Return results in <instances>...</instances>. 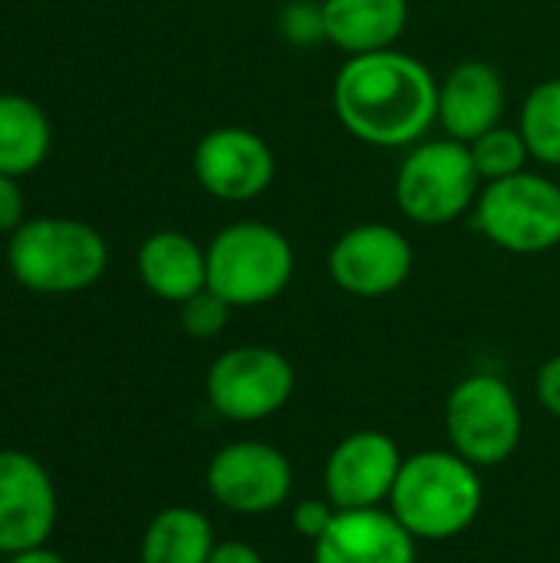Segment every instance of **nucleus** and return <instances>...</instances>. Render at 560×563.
Returning <instances> with one entry per match:
<instances>
[{"instance_id": "nucleus-12", "label": "nucleus", "mask_w": 560, "mask_h": 563, "mask_svg": "<svg viewBox=\"0 0 560 563\" xmlns=\"http://www.w3.org/2000/svg\"><path fill=\"white\" fill-rule=\"evenodd\" d=\"M406 455L380 429H360L340 439L323 465V488L337 511L383 508L396 488Z\"/></svg>"}, {"instance_id": "nucleus-22", "label": "nucleus", "mask_w": 560, "mask_h": 563, "mask_svg": "<svg viewBox=\"0 0 560 563\" xmlns=\"http://www.w3.org/2000/svg\"><path fill=\"white\" fill-rule=\"evenodd\" d=\"M231 310L234 307L224 297H218L215 290L205 287L195 297H188L185 303H178V323L191 340H215L224 333Z\"/></svg>"}, {"instance_id": "nucleus-27", "label": "nucleus", "mask_w": 560, "mask_h": 563, "mask_svg": "<svg viewBox=\"0 0 560 563\" xmlns=\"http://www.w3.org/2000/svg\"><path fill=\"white\" fill-rule=\"evenodd\" d=\"M208 563H264V558L248 541H218Z\"/></svg>"}, {"instance_id": "nucleus-19", "label": "nucleus", "mask_w": 560, "mask_h": 563, "mask_svg": "<svg viewBox=\"0 0 560 563\" xmlns=\"http://www.w3.org/2000/svg\"><path fill=\"white\" fill-rule=\"evenodd\" d=\"M218 538L211 521L188 505L162 508L139 544V563H208Z\"/></svg>"}, {"instance_id": "nucleus-5", "label": "nucleus", "mask_w": 560, "mask_h": 563, "mask_svg": "<svg viewBox=\"0 0 560 563\" xmlns=\"http://www.w3.org/2000/svg\"><path fill=\"white\" fill-rule=\"evenodd\" d=\"M479 168L472 152L459 139H422L416 142L396 172L399 211L426 228L452 224L469 214L479 201Z\"/></svg>"}, {"instance_id": "nucleus-9", "label": "nucleus", "mask_w": 560, "mask_h": 563, "mask_svg": "<svg viewBox=\"0 0 560 563\" xmlns=\"http://www.w3.org/2000/svg\"><path fill=\"white\" fill-rule=\"evenodd\" d=\"M205 488L215 505L231 515L261 518L290 501L294 492V465L290 459L257 439L228 442L218 449L205 468Z\"/></svg>"}, {"instance_id": "nucleus-2", "label": "nucleus", "mask_w": 560, "mask_h": 563, "mask_svg": "<svg viewBox=\"0 0 560 563\" xmlns=\"http://www.w3.org/2000/svg\"><path fill=\"white\" fill-rule=\"evenodd\" d=\"M485 505L482 468L452 449H426L403 462L389 511L416 541H452L465 534Z\"/></svg>"}, {"instance_id": "nucleus-20", "label": "nucleus", "mask_w": 560, "mask_h": 563, "mask_svg": "<svg viewBox=\"0 0 560 563\" xmlns=\"http://www.w3.org/2000/svg\"><path fill=\"white\" fill-rule=\"evenodd\" d=\"M518 129L535 162L560 168V79H545L525 96Z\"/></svg>"}, {"instance_id": "nucleus-14", "label": "nucleus", "mask_w": 560, "mask_h": 563, "mask_svg": "<svg viewBox=\"0 0 560 563\" xmlns=\"http://www.w3.org/2000/svg\"><path fill=\"white\" fill-rule=\"evenodd\" d=\"M419 541L386 508L337 511L314 544V563H416Z\"/></svg>"}, {"instance_id": "nucleus-17", "label": "nucleus", "mask_w": 560, "mask_h": 563, "mask_svg": "<svg viewBox=\"0 0 560 563\" xmlns=\"http://www.w3.org/2000/svg\"><path fill=\"white\" fill-rule=\"evenodd\" d=\"M327 43L347 56L389 49L409 26V0H320Z\"/></svg>"}, {"instance_id": "nucleus-3", "label": "nucleus", "mask_w": 560, "mask_h": 563, "mask_svg": "<svg viewBox=\"0 0 560 563\" xmlns=\"http://www.w3.org/2000/svg\"><path fill=\"white\" fill-rule=\"evenodd\" d=\"M7 267L13 280L33 294H79L106 274L109 244L86 221L33 218L10 234Z\"/></svg>"}, {"instance_id": "nucleus-10", "label": "nucleus", "mask_w": 560, "mask_h": 563, "mask_svg": "<svg viewBox=\"0 0 560 563\" xmlns=\"http://www.w3.org/2000/svg\"><path fill=\"white\" fill-rule=\"evenodd\" d=\"M416 264V251L409 238L383 221H363L347 228L330 254H327V271L330 280L360 300H376L396 294Z\"/></svg>"}, {"instance_id": "nucleus-24", "label": "nucleus", "mask_w": 560, "mask_h": 563, "mask_svg": "<svg viewBox=\"0 0 560 563\" xmlns=\"http://www.w3.org/2000/svg\"><path fill=\"white\" fill-rule=\"evenodd\" d=\"M333 518H337V508H333L330 498H300V501L294 505V511H290L294 531H297L304 541H310V544H317V541L330 531Z\"/></svg>"}, {"instance_id": "nucleus-11", "label": "nucleus", "mask_w": 560, "mask_h": 563, "mask_svg": "<svg viewBox=\"0 0 560 563\" xmlns=\"http://www.w3.org/2000/svg\"><path fill=\"white\" fill-rule=\"evenodd\" d=\"M191 172L201 191L218 201L244 205L261 198L277 175L274 148L264 135L244 125H218L205 132L191 155Z\"/></svg>"}, {"instance_id": "nucleus-16", "label": "nucleus", "mask_w": 560, "mask_h": 563, "mask_svg": "<svg viewBox=\"0 0 560 563\" xmlns=\"http://www.w3.org/2000/svg\"><path fill=\"white\" fill-rule=\"evenodd\" d=\"M135 271L142 287L165 303H185L188 297L208 287L205 247L175 228L155 231L139 244Z\"/></svg>"}, {"instance_id": "nucleus-6", "label": "nucleus", "mask_w": 560, "mask_h": 563, "mask_svg": "<svg viewBox=\"0 0 560 563\" xmlns=\"http://www.w3.org/2000/svg\"><path fill=\"white\" fill-rule=\"evenodd\" d=\"M446 432L455 455L475 468H498L521 445V402L502 376L472 373L446 399Z\"/></svg>"}, {"instance_id": "nucleus-15", "label": "nucleus", "mask_w": 560, "mask_h": 563, "mask_svg": "<svg viewBox=\"0 0 560 563\" xmlns=\"http://www.w3.org/2000/svg\"><path fill=\"white\" fill-rule=\"evenodd\" d=\"M505 102V79L485 59H465L439 79V125L465 145L502 125Z\"/></svg>"}, {"instance_id": "nucleus-18", "label": "nucleus", "mask_w": 560, "mask_h": 563, "mask_svg": "<svg viewBox=\"0 0 560 563\" xmlns=\"http://www.w3.org/2000/svg\"><path fill=\"white\" fill-rule=\"evenodd\" d=\"M53 145V125L40 102L0 92V172L23 178L36 172Z\"/></svg>"}, {"instance_id": "nucleus-4", "label": "nucleus", "mask_w": 560, "mask_h": 563, "mask_svg": "<svg viewBox=\"0 0 560 563\" xmlns=\"http://www.w3.org/2000/svg\"><path fill=\"white\" fill-rule=\"evenodd\" d=\"M205 254L208 290L241 310L277 300L290 287L297 267L290 238L267 221H234L221 228Z\"/></svg>"}, {"instance_id": "nucleus-8", "label": "nucleus", "mask_w": 560, "mask_h": 563, "mask_svg": "<svg viewBox=\"0 0 560 563\" xmlns=\"http://www.w3.org/2000/svg\"><path fill=\"white\" fill-rule=\"evenodd\" d=\"M297 389V373L294 363L261 343H244L224 350L205 376V396L208 406L238 426L264 422L277 416Z\"/></svg>"}, {"instance_id": "nucleus-28", "label": "nucleus", "mask_w": 560, "mask_h": 563, "mask_svg": "<svg viewBox=\"0 0 560 563\" xmlns=\"http://www.w3.org/2000/svg\"><path fill=\"white\" fill-rule=\"evenodd\" d=\"M7 563H69L63 554L50 551L46 544L43 548H30V551H20V554H10Z\"/></svg>"}, {"instance_id": "nucleus-13", "label": "nucleus", "mask_w": 560, "mask_h": 563, "mask_svg": "<svg viewBox=\"0 0 560 563\" xmlns=\"http://www.w3.org/2000/svg\"><path fill=\"white\" fill-rule=\"evenodd\" d=\"M59 498L40 459L0 449V554L43 548L56 528Z\"/></svg>"}, {"instance_id": "nucleus-26", "label": "nucleus", "mask_w": 560, "mask_h": 563, "mask_svg": "<svg viewBox=\"0 0 560 563\" xmlns=\"http://www.w3.org/2000/svg\"><path fill=\"white\" fill-rule=\"evenodd\" d=\"M538 402L548 409V416L560 419V353L538 369Z\"/></svg>"}, {"instance_id": "nucleus-23", "label": "nucleus", "mask_w": 560, "mask_h": 563, "mask_svg": "<svg viewBox=\"0 0 560 563\" xmlns=\"http://www.w3.org/2000/svg\"><path fill=\"white\" fill-rule=\"evenodd\" d=\"M277 33L284 36V43H290L297 49L327 43L320 0H287L277 13Z\"/></svg>"}, {"instance_id": "nucleus-21", "label": "nucleus", "mask_w": 560, "mask_h": 563, "mask_svg": "<svg viewBox=\"0 0 560 563\" xmlns=\"http://www.w3.org/2000/svg\"><path fill=\"white\" fill-rule=\"evenodd\" d=\"M469 152H472V162H475L482 181H498V178L518 175V172H525V162L531 158L521 129H512L505 122L488 129L475 142H469Z\"/></svg>"}, {"instance_id": "nucleus-25", "label": "nucleus", "mask_w": 560, "mask_h": 563, "mask_svg": "<svg viewBox=\"0 0 560 563\" xmlns=\"http://www.w3.org/2000/svg\"><path fill=\"white\" fill-rule=\"evenodd\" d=\"M17 181L0 172V234H13L23 224V191Z\"/></svg>"}, {"instance_id": "nucleus-7", "label": "nucleus", "mask_w": 560, "mask_h": 563, "mask_svg": "<svg viewBox=\"0 0 560 563\" xmlns=\"http://www.w3.org/2000/svg\"><path fill=\"white\" fill-rule=\"evenodd\" d=\"M475 228L508 254H548L560 244V185L538 172L485 181L472 208Z\"/></svg>"}, {"instance_id": "nucleus-1", "label": "nucleus", "mask_w": 560, "mask_h": 563, "mask_svg": "<svg viewBox=\"0 0 560 563\" xmlns=\"http://www.w3.org/2000/svg\"><path fill=\"white\" fill-rule=\"evenodd\" d=\"M337 122L373 148H413L439 122V79L396 46L347 56L330 89Z\"/></svg>"}]
</instances>
